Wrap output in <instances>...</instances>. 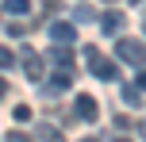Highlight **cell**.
<instances>
[{
    "label": "cell",
    "instance_id": "obj_12",
    "mask_svg": "<svg viewBox=\"0 0 146 142\" xmlns=\"http://www.w3.org/2000/svg\"><path fill=\"white\" fill-rule=\"evenodd\" d=\"M73 19H77V23H96V12H92V8H85V4H81L77 12H73Z\"/></svg>",
    "mask_w": 146,
    "mask_h": 142
},
{
    "label": "cell",
    "instance_id": "obj_13",
    "mask_svg": "<svg viewBox=\"0 0 146 142\" xmlns=\"http://www.w3.org/2000/svg\"><path fill=\"white\" fill-rule=\"evenodd\" d=\"M12 115H15V123H27V119H31V104H15Z\"/></svg>",
    "mask_w": 146,
    "mask_h": 142
},
{
    "label": "cell",
    "instance_id": "obj_2",
    "mask_svg": "<svg viewBox=\"0 0 146 142\" xmlns=\"http://www.w3.org/2000/svg\"><path fill=\"white\" fill-rule=\"evenodd\" d=\"M115 54H119L123 61H131L135 69H142V38H119Z\"/></svg>",
    "mask_w": 146,
    "mask_h": 142
},
{
    "label": "cell",
    "instance_id": "obj_21",
    "mask_svg": "<svg viewBox=\"0 0 146 142\" xmlns=\"http://www.w3.org/2000/svg\"><path fill=\"white\" fill-rule=\"evenodd\" d=\"M108 4H111V0H108Z\"/></svg>",
    "mask_w": 146,
    "mask_h": 142
},
{
    "label": "cell",
    "instance_id": "obj_15",
    "mask_svg": "<svg viewBox=\"0 0 146 142\" xmlns=\"http://www.w3.org/2000/svg\"><path fill=\"white\" fill-rule=\"evenodd\" d=\"M31 23H8V35H27Z\"/></svg>",
    "mask_w": 146,
    "mask_h": 142
},
{
    "label": "cell",
    "instance_id": "obj_1",
    "mask_svg": "<svg viewBox=\"0 0 146 142\" xmlns=\"http://www.w3.org/2000/svg\"><path fill=\"white\" fill-rule=\"evenodd\" d=\"M85 58H88V73H92V77H100V81H119L115 61H111V58H104L96 46H88V50H85Z\"/></svg>",
    "mask_w": 146,
    "mask_h": 142
},
{
    "label": "cell",
    "instance_id": "obj_9",
    "mask_svg": "<svg viewBox=\"0 0 146 142\" xmlns=\"http://www.w3.org/2000/svg\"><path fill=\"white\" fill-rule=\"evenodd\" d=\"M73 85V69H58V73L50 77V92H58V89H69Z\"/></svg>",
    "mask_w": 146,
    "mask_h": 142
},
{
    "label": "cell",
    "instance_id": "obj_19",
    "mask_svg": "<svg viewBox=\"0 0 146 142\" xmlns=\"http://www.w3.org/2000/svg\"><path fill=\"white\" fill-rule=\"evenodd\" d=\"M81 142H100V138H81Z\"/></svg>",
    "mask_w": 146,
    "mask_h": 142
},
{
    "label": "cell",
    "instance_id": "obj_7",
    "mask_svg": "<svg viewBox=\"0 0 146 142\" xmlns=\"http://www.w3.org/2000/svg\"><path fill=\"white\" fill-rule=\"evenodd\" d=\"M123 100H127L131 108H142V77L131 81V85H123Z\"/></svg>",
    "mask_w": 146,
    "mask_h": 142
},
{
    "label": "cell",
    "instance_id": "obj_5",
    "mask_svg": "<svg viewBox=\"0 0 146 142\" xmlns=\"http://www.w3.org/2000/svg\"><path fill=\"white\" fill-rule=\"evenodd\" d=\"M96 23H100L104 35H119V31H123V15H119V12H104V15H96Z\"/></svg>",
    "mask_w": 146,
    "mask_h": 142
},
{
    "label": "cell",
    "instance_id": "obj_8",
    "mask_svg": "<svg viewBox=\"0 0 146 142\" xmlns=\"http://www.w3.org/2000/svg\"><path fill=\"white\" fill-rule=\"evenodd\" d=\"M50 58H54V65H58V69H73V50H69V46H54Z\"/></svg>",
    "mask_w": 146,
    "mask_h": 142
},
{
    "label": "cell",
    "instance_id": "obj_20",
    "mask_svg": "<svg viewBox=\"0 0 146 142\" xmlns=\"http://www.w3.org/2000/svg\"><path fill=\"white\" fill-rule=\"evenodd\" d=\"M115 142H131V138H115Z\"/></svg>",
    "mask_w": 146,
    "mask_h": 142
},
{
    "label": "cell",
    "instance_id": "obj_17",
    "mask_svg": "<svg viewBox=\"0 0 146 142\" xmlns=\"http://www.w3.org/2000/svg\"><path fill=\"white\" fill-rule=\"evenodd\" d=\"M42 8L46 12H58V0H42Z\"/></svg>",
    "mask_w": 146,
    "mask_h": 142
},
{
    "label": "cell",
    "instance_id": "obj_18",
    "mask_svg": "<svg viewBox=\"0 0 146 142\" xmlns=\"http://www.w3.org/2000/svg\"><path fill=\"white\" fill-rule=\"evenodd\" d=\"M4 96H8V81L0 77V100H4Z\"/></svg>",
    "mask_w": 146,
    "mask_h": 142
},
{
    "label": "cell",
    "instance_id": "obj_4",
    "mask_svg": "<svg viewBox=\"0 0 146 142\" xmlns=\"http://www.w3.org/2000/svg\"><path fill=\"white\" fill-rule=\"evenodd\" d=\"M73 112H77V119H85V123H92L96 115H100V108H96V100L88 96V92H81V96H77V104H73Z\"/></svg>",
    "mask_w": 146,
    "mask_h": 142
},
{
    "label": "cell",
    "instance_id": "obj_14",
    "mask_svg": "<svg viewBox=\"0 0 146 142\" xmlns=\"http://www.w3.org/2000/svg\"><path fill=\"white\" fill-rule=\"evenodd\" d=\"M12 65H15L12 50H8V46H0V69H12Z\"/></svg>",
    "mask_w": 146,
    "mask_h": 142
},
{
    "label": "cell",
    "instance_id": "obj_6",
    "mask_svg": "<svg viewBox=\"0 0 146 142\" xmlns=\"http://www.w3.org/2000/svg\"><path fill=\"white\" fill-rule=\"evenodd\" d=\"M23 73H27L31 81H42V73H46V61L38 58V54H27V58H23Z\"/></svg>",
    "mask_w": 146,
    "mask_h": 142
},
{
    "label": "cell",
    "instance_id": "obj_10",
    "mask_svg": "<svg viewBox=\"0 0 146 142\" xmlns=\"http://www.w3.org/2000/svg\"><path fill=\"white\" fill-rule=\"evenodd\" d=\"M38 142H66L62 138L58 127H50V123H38Z\"/></svg>",
    "mask_w": 146,
    "mask_h": 142
},
{
    "label": "cell",
    "instance_id": "obj_16",
    "mask_svg": "<svg viewBox=\"0 0 146 142\" xmlns=\"http://www.w3.org/2000/svg\"><path fill=\"white\" fill-rule=\"evenodd\" d=\"M8 142H31V138L23 135V131H12V135H8Z\"/></svg>",
    "mask_w": 146,
    "mask_h": 142
},
{
    "label": "cell",
    "instance_id": "obj_11",
    "mask_svg": "<svg viewBox=\"0 0 146 142\" xmlns=\"http://www.w3.org/2000/svg\"><path fill=\"white\" fill-rule=\"evenodd\" d=\"M4 12H12V15H27V12H31V0H4Z\"/></svg>",
    "mask_w": 146,
    "mask_h": 142
},
{
    "label": "cell",
    "instance_id": "obj_3",
    "mask_svg": "<svg viewBox=\"0 0 146 142\" xmlns=\"http://www.w3.org/2000/svg\"><path fill=\"white\" fill-rule=\"evenodd\" d=\"M50 38H54L58 46H73V42H77V27L66 23V19H54V23H50Z\"/></svg>",
    "mask_w": 146,
    "mask_h": 142
}]
</instances>
